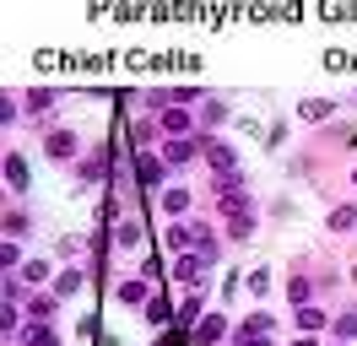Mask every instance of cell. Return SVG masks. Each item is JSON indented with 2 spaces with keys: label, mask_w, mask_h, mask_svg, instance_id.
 Returning <instances> with one entry per match:
<instances>
[{
  "label": "cell",
  "mask_w": 357,
  "mask_h": 346,
  "mask_svg": "<svg viewBox=\"0 0 357 346\" xmlns=\"http://www.w3.org/2000/svg\"><path fill=\"white\" fill-rule=\"evenodd\" d=\"M146 319H152V324H168V319H174V308H168L162 298H152V303H146Z\"/></svg>",
  "instance_id": "obj_14"
},
{
  "label": "cell",
  "mask_w": 357,
  "mask_h": 346,
  "mask_svg": "<svg viewBox=\"0 0 357 346\" xmlns=\"http://www.w3.org/2000/svg\"><path fill=\"white\" fill-rule=\"evenodd\" d=\"M292 346H314V341H309V336H303V341H292Z\"/></svg>",
  "instance_id": "obj_22"
},
{
  "label": "cell",
  "mask_w": 357,
  "mask_h": 346,
  "mask_svg": "<svg viewBox=\"0 0 357 346\" xmlns=\"http://www.w3.org/2000/svg\"><path fill=\"white\" fill-rule=\"evenodd\" d=\"M157 125H162V135H174V141H184V130H190V114H184V108H168V114H162Z\"/></svg>",
  "instance_id": "obj_4"
},
{
  "label": "cell",
  "mask_w": 357,
  "mask_h": 346,
  "mask_svg": "<svg viewBox=\"0 0 357 346\" xmlns=\"http://www.w3.org/2000/svg\"><path fill=\"white\" fill-rule=\"evenodd\" d=\"M227 233H233V238H249V233H255V222H249V206H244V200H238V206H227Z\"/></svg>",
  "instance_id": "obj_3"
},
{
  "label": "cell",
  "mask_w": 357,
  "mask_h": 346,
  "mask_svg": "<svg viewBox=\"0 0 357 346\" xmlns=\"http://www.w3.org/2000/svg\"><path fill=\"white\" fill-rule=\"evenodd\" d=\"M49 103H54V92H49V86H33V92H27V108H33V114H44Z\"/></svg>",
  "instance_id": "obj_11"
},
{
  "label": "cell",
  "mask_w": 357,
  "mask_h": 346,
  "mask_svg": "<svg viewBox=\"0 0 357 346\" xmlns=\"http://www.w3.org/2000/svg\"><path fill=\"white\" fill-rule=\"evenodd\" d=\"M135 179H141L146 190H152V184H162V163H157V157H135Z\"/></svg>",
  "instance_id": "obj_5"
},
{
  "label": "cell",
  "mask_w": 357,
  "mask_h": 346,
  "mask_svg": "<svg viewBox=\"0 0 357 346\" xmlns=\"http://www.w3.org/2000/svg\"><path fill=\"white\" fill-rule=\"evenodd\" d=\"M76 287H82V271H76V265H66V271L54 276V292L66 298V292H76Z\"/></svg>",
  "instance_id": "obj_9"
},
{
  "label": "cell",
  "mask_w": 357,
  "mask_h": 346,
  "mask_svg": "<svg viewBox=\"0 0 357 346\" xmlns=\"http://www.w3.org/2000/svg\"><path fill=\"white\" fill-rule=\"evenodd\" d=\"M76 151V135L70 130H49V157H70Z\"/></svg>",
  "instance_id": "obj_6"
},
{
  "label": "cell",
  "mask_w": 357,
  "mask_h": 346,
  "mask_svg": "<svg viewBox=\"0 0 357 346\" xmlns=\"http://www.w3.org/2000/svg\"><path fill=\"white\" fill-rule=\"evenodd\" d=\"M206 163L222 173V179H233V163H238V157H233V146H222V141H206Z\"/></svg>",
  "instance_id": "obj_1"
},
{
  "label": "cell",
  "mask_w": 357,
  "mask_h": 346,
  "mask_svg": "<svg viewBox=\"0 0 357 346\" xmlns=\"http://www.w3.org/2000/svg\"><path fill=\"white\" fill-rule=\"evenodd\" d=\"M303 119H331V103H325V98H309V103H303Z\"/></svg>",
  "instance_id": "obj_15"
},
{
  "label": "cell",
  "mask_w": 357,
  "mask_h": 346,
  "mask_svg": "<svg viewBox=\"0 0 357 346\" xmlns=\"http://www.w3.org/2000/svg\"><path fill=\"white\" fill-rule=\"evenodd\" d=\"M352 222H357V211H352V206H335V211H331V227H335V233H347Z\"/></svg>",
  "instance_id": "obj_13"
},
{
  "label": "cell",
  "mask_w": 357,
  "mask_h": 346,
  "mask_svg": "<svg viewBox=\"0 0 357 346\" xmlns=\"http://www.w3.org/2000/svg\"><path fill=\"white\" fill-rule=\"evenodd\" d=\"M27 179H33V173H27V157L11 151V157H6V184H11V190H27Z\"/></svg>",
  "instance_id": "obj_2"
},
{
  "label": "cell",
  "mask_w": 357,
  "mask_h": 346,
  "mask_svg": "<svg viewBox=\"0 0 357 346\" xmlns=\"http://www.w3.org/2000/svg\"><path fill=\"white\" fill-rule=\"evenodd\" d=\"M298 324H303V330H319V324H325V314H319V308H298Z\"/></svg>",
  "instance_id": "obj_16"
},
{
  "label": "cell",
  "mask_w": 357,
  "mask_h": 346,
  "mask_svg": "<svg viewBox=\"0 0 357 346\" xmlns=\"http://www.w3.org/2000/svg\"><path fill=\"white\" fill-rule=\"evenodd\" d=\"M22 341H27V346H49V330H44V324H27Z\"/></svg>",
  "instance_id": "obj_17"
},
{
  "label": "cell",
  "mask_w": 357,
  "mask_h": 346,
  "mask_svg": "<svg viewBox=\"0 0 357 346\" xmlns=\"http://www.w3.org/2000/svg\"><path fill=\"white\" fill-rule=\"evenodd\" d=\"M162 211H190V190H168L162 195Z\"/></svg>",
  "instance_id": "obj_12"
},
{
  "label": "cell",
  "mask_w": 357,
  "mask_h": 346,
  "mask_svg": "<svg viewBox=\"0 0 357 346\" xmlns=\"http://www.w3.org/2000/svg\"><path fill=\"white\" fill-rule=\"evenodd\" d=\"M119 303H146V281H125V287H119Z\"/></svg>",
  "instance_id": "obj_10"
},
{
  "label": "cell",
  "mask_w": 357,
  "mask_h": 346,
  "mask_svg": "<svg viewBox=\"0 0 357 346\" xmlns=\"http://www.w3.org/2000/svg\"><path fill=\"white\" fill-rule=\"evenodd\" d=\"M341 336H357V314H341V324H335Z\"/></svg>",
  "instance_id": "obj_21"
},
{
  "label": "cell",
  "mask_w": 357,
  "mask_h": 346,
  "mask_svg": "<svg viewBox=\"0 0 357 346\" xmlns=\"http://www.w3.org/2000/svg\"><path fill=\"white\" fill-rule=\"evenodd\" d=\"M6 233H27V216L22 211H6Z\"/></svg>",
  "instance_id": "obj_19"
},
{
  "label": "cell",
  "mask_w": 357,
  "mask_h": 346,
  "mask_svg": "<svg viewBox=\"0 0 357 346\" xmlns=\"http://www.w3.org/2000/svg\"><path fill=\"white\" fill-rule=\"evenodd\" d=\"M114 238H119V243H141V227H135V222H119V233H114Z\"/></svg>",
  "instance_id": "obj_18"
},
{
  "label": "cell",
  "mask_w": 357,
  "mask_h": 346,
  "mask_svg": "<svg viewBox=\"0 0 357 346\" xmlns=\"http://www.w3.org/2000/svg\"><path fill=\"white\" fill-rule=\"evenodd\" d=\"M195 146H201V141H168V151H162V157H168V163H190V157H195Z\"/></svg>",
  "instance_id": "obj_8"
},
{
  "label": "cell",
  "mask_w": 357,
  "mask_h": 346,
  "mask_svg": "<svg viewBox=\"0 0 357 346\" xmlns=\"http://www.w3.org/2000/svg\"><path fill=\"white\" fill-rule=\"evenodd\" d=\"M238 346H271V336H260V330H244V336H238Z\"/></svg>",
  "instance_id": "obj_20"
},
{
  "label": "cell",
  "mask_w": 357,
  "mask_h": 346,
  "mask_svg": "<svg viewBox=\"0 0 357 346\" xmlns=\"http://www.w3.org/2000/svg\"><path fill=\"white\" fill-rule=\"evenodd\" d=\"M222 330H227V324L217 319V314H206V319H201V330H195V341H201V346H206V341H222Z\"/></svg>",
  "instance_id": "obj_7"
},
{
  "label": "cell",
  "mask_w": 357,
  "mask_h": 346,
  "mask_svg": "<svg viewBox=\"0 0 357 346\" xmlns=\"http://www.w3.org/2000/svg\"><path fill=\"white\" fill-rule=\"evenodd\" d=\"M157 346H168V341H157Z\"/></svg>",
  "instance_id": "obj_23"
}]
</instances>
